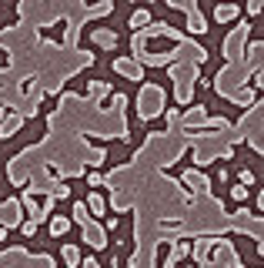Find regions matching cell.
Returning <instances> with one entry per match:
<instances>
[{"label": "cell", "instance_id": "cell-9", "mask_svg": "<svg viewBox=\"0 0 264 268\" xmlns=\"http://www.w3.org/2000/svg\"><path fill=\"white\" fill-rule=\"evenodd\" d=\"M87 212H94V215H104V198H101V195H90V201H87Z\"/></svg>", "mask_w": 264, "mask_h": 268}, {"label": "cell", "instance_id": "cell-2", "mask_svg": "<svg viewBox=\"0 0 264 268\" xmlns=\"http://www.w3.org/2000/svg\"><path fill=\"white\" fill-rule=\"evenodd\" d=\"M20 121H24V114H14V117H7V121L0 124V138H14V131L20 128Z\"/></svg>", "mask_w": 264, "mask_h": 268}, {"label": "cell", "instance_id": "cell-14", "mask_svg": "<svg viewBox=\"0 0 264 268\" xmlns=\"http://www.w3.org/2000/svg\"><path fill=\"white\" fill-rule=\"evenodd\" d=\"M20 231H24L27 238H34V231H37V221H24V225H20Z\"/></svg>", "mask_w": 264, "mask_h": 268}, {"label": "cell", "instance_id": "cell-8", "mask_svg": "<svg viewBox=\"0 0 264 268\" xmlns=\"http://www.w3.org/2000/svg\"><path fill=\"white\" fill-rule=\"evenodd\" d=\"M64 261H67L71 268H77V261H80V252L74 248V245H67V248H64Z\"/></svg>", "mask_w": 264, "mask_h": 268}, {"label": "cell", "instance_id": "cell-10", "mask_svg": "<svg viewBox=\"0 0 264 268\" xmlns=\"http://www.w3.org/2000/svg\"><path fill=\"white\" fill-rule=\"evenodd\" d=\"M238 181H241L244 188H251V185H254V174H251L248 168H241V171H238Z\"/></svg>", "mask_w": 264, "mask_h": 268}, {"label": "cell", "instance_id": "cell-11", "mask_svg": "<svg viewBox=\"0 0 264 268\" xmlns=\"http://www.w3.org/2000/svg\"><path fill=\"white\" fill-rule=\"evenodd\" d=\"M50 195H54V198H71V188H67V185H54V188H50Z\"/></svg>", "mask_w": 264, "mask_h": 268}, {"label": "cell", "instance_id": "cell-15", "mask_svg": "<svg viewBox=\"0 0 264 268\" xmlns=\"http://www.w3.org/2000/svg\"><path fill=\"white\" fill-rule=\"evenodd\" d=\"M114 107H117V111H120V107H127V98H124V94H114Z\"/></svg>", "mask_w": 264, "mask_h": 268}, {"label": "cell", "instance_id": "cell-3", "mask_svg": "<svg viewBox=\"0 0 264 268\" xmlns=\"http://www.w3.org/2000/svg\"><path fill=\"white\" fill-rule=\"evenodd\" d=\"M94 41L97 44H101V47H117V34H114V31H94Z\"/></svg>", "mask_w": 264, "mask_h": 268}, {"label": "cell", "instance_id": "cell-6", "mask_svg": "<svg viewBox=\"0 0 264 268\" xmlns=\"http://www.w3.org/2000/svg\"><path fill=\"white\" fill-rule=\"evenodd\" d=\"M67 228H71V221H67V218H54V221H50V235H67Z\"/></svg>", "mask_w": 264, "mask_h": 268}, {"label": "cell", "instance_id": "cell-4", "mask_svg": "<svg viewBox=\"0 0 264 268\" xmlns=\"http://www.w3.org/2000/svg\"><path fill=\"white\" fill-rule=\"evenodd\" d=\"M147 20H151V14H147V10H134V14H130V27H134V34L141 31Z\"/></svg>", "mask_w": 264, "mask_h": 268}, {"label": "cell", "instance_id": "cell-1", "mask_svg": "<svg viewBox=\"0 0 264 268\" xmlns=\"http://www.w3.org/2000/svg\"><path fill=\"white\" fill-rule=\"evenodd\" d=\"M20 225V201H7L4 204V228Z\"/></svg>", "mask_w": 264, "mask_h": 268}, {"label": "cell", "instance_id": "cell-5", "mask_svg": "<svg viewBox=\"0 0 264 268\" xmlns=\"http://www.w3.org/2000/svg\"><path fill=\"white\" fill-rule=\"evenodd\" d=\"M87 218H90L87 204H84V201H77V204H74V221H77V225H87Z\"/></svg>", "mask_w": 264, "mask_h": 268}, {"label": "cell", "instance_id": "cell-13", "mask_svg": "<svg viewBox=\"0 0 264 268\" xmlns=\"http://www.w3.org/2000/svg\"><path fill=\"white\" fill-rule=\"evenodd\" d=\"M231 198H234V201H244V198H248V188H244V185L231 188Z\"/></svg>", "mask_w": 264, "mask_h": 268}, {"label": "cell", "instance_id": "cell-12", "mask_svg": "<svg viewBox=\"0 0 264 268\" xmlns=\"http://www.w3.org/2000/svg\"><path fill=\"white\" fill-rule=\"evenodd\" d=\"M184 181H187V185H201V188H208V181L201 178V174H191V171H184Z\"/></svg>", "mask_w": 264, "mask_h": 268}, {"label": "cell", "instance_id": "cell-7", "mask_svg": "<svg viewBox=\"0 0 264 268\" xmlns=\"http://www.w3.org/2000/svg\"><path fill=\"white\" fill-rule=\"evenodd\" d=\"M214 17L217 20H234V17H238V7H231V4H227V7H217Z\"/></svg>", "mask_w": 264, "mask_h": 268}]
</instances>
